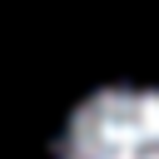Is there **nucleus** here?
I'll list each match as a JSON object with an SVG mask.
<instances>
[{"mask_svg": "<svg viewBox=\"0 0 159 159\" xmlns=\"http://www.w3.org/2000/svg\"><path fill=\"white\" fill-rule=\"evenodd\" d=\"M55 159H159V89L104 84L80 99L55 139Z\"/></svg>", "mask_w": 159, "mask_h": 159, "instance_id": "f257e3e1", "label": "nucleus"}]
</instances>
